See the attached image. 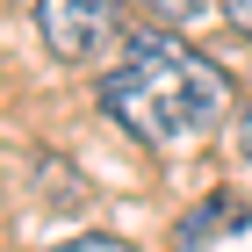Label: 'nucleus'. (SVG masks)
<instances>
[{
	"mask_svg": "<svg viewBox=\"0 0 252 252\" xmlns=\"http://www.w3.org/2000/svg\"><path fill=\"white\" fill-rule=\"evenodd\" d=\"M36 29L51 43V58L79 65L116 36V0H36Z\"/></svg>",
	"mask_w": 252,
	"mask_h": 252,
	"instance_id": "obj_2",
	"label": "nucleus"
},
{
	"mask_svg": "<svg viewBox=\"0 0 252 252\" xmlns=\"http://www.w3.org/2000/svg\"><path fill=\"white\" fill-rule=\"evenodd\" d=\"M58 252H137V245H130V238H101V231H94V238H72V245H58Z\"/></svg>",
	"mask_w": 252,
	"mask_h": 252,
	"instance_id": "obj_5",
	"label": "nucleus"
},
{
	"mask_svg": "<svg viewBox=\"0 0 252 252\" xmlns=\"http://www.w3.org/2000/svg\"><path fill=\"white\" fill-rule=\"evenodd\" d=\"M238 152L252 158V108H245V116H238Z\"/></svg>",
	"mask_w": 252,
	"mask_h": 252,
	"instance_id": "obj_7",
	"label": "nucleus"
},
{
	"mask_svg": "<svg viewBox=\"0 0 252 252\" xmlns=\"http://www.w3.org/2000/svg\"><path fill=\"white\" fill-rule=\"evenodd\" d=\"M101 108H108V123H123L137 144L173 152V144H194V137H209L216 123H223L231 79H223L216 58H202V51L180 43L173 29H137L130 58L101 79Z\"/></svg>",
	"mask_w": 252,
	"mask_h": 252,
	"instance_id": "obj_1",
	"label": "nucleus"
},
{
	"mask_svg": "<svg viewBox=\"0 0 252 252\" xmlns=\"http://www.w3.org/2000/svg\"><path fill=\"white\" fill-rule=\"evenodd\" d=\"M231 223H245V202H238V194H209V209L194 216V223H180V252L202 245L209 231H231Z\"/></svg>",
	"mask_w": 252,
	"mask_h": 252,
	"instance_id": "obj_3",
	"label": "nucleus"
},
{
	"mask_svg": "<svg viewBox=\"0 0 252 252\" xmlns=\"http://www.w3.org/2000/svg\"><path fill=\"white\" fill-rule=\"evenodd\" d=\"M223 15H231V29L252 43V0H223Z\"/></svg>",
	"mask_w": 252,
	"mask_h": 252,
	"instance_id": "obj_6",
	"label": "nucleus"
},
{
	"mask_svg": "<svg viewBox=\"0 0 252 252\" xmlns=\"http://www.w3.org/2000/svg\"><path fill=\"white\" fill-rule=\"evenodd\" d=\"M144 7H152L158 22H173V29H188V22H202L216 7V0H144Z\"/></svg>",
	"mask_w": 252,
	"mask_h": 252,
	"instance_id": "obj_4",
	"label": "nucleus"
}]
</instances>
